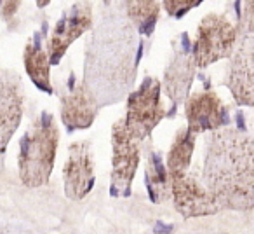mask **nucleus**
<instances>
[{"instance_id":"1","label":"nucleus","mask_w":254,"mask_h":234,"mask_svg":"<svg viewBox=\"0 0 254 234\" xmlns=\"http://www.w3.org/2000/svg\"><path fill=\"white\" fill-rule=\"evenodd\" d=\"M138 30L126 12H105L85 46L84 84L99 107L117 103L134 84L141 60Z\"/></svg>"},{"instance_id":"2","label":"nucleus","mask_w":254,"mask_h":234,"mask_svg":"<svg viewBox=\"0 0 254 234\" xmlns=\"http://www.w3.org/2000/svg\"><path fill=\"white\" fill-rule=\"evenodd\" d=\"M202 180L221 208H254V133L225 126L209 133Z\"/></svg>"},{"instance_id":"3","label":"nucleus","mask_w":254,"mask_h":234,"mask_svg":"<svg viewBox=\"0 0 254 234\" xmlns=\"http://www.w3.org/2000/svg\"><path fill=\"white\" fill-rule=\"evenodd\" d=\"M60 129L49 112H42L32 122L19 142L18 170L26 187H40L49 182L54 170Z\"/></svg>"},{"instance_id":"4","label":"nucleus","mask_w":254,"mask_h":234,"mask_svg":"<svg viewBox=\"0 0 254 234\" xmlns=\"http://www.w3.org/2000/svg\"><path fill=\"white\" fill-rule=\"evenodd\" d=\"M239 39V30L225 14H205L191 46L197 68H205L223 58H230Z\"/></svg>"},{"instance_id":"5","label":"nucleus","mask_w":254,"mask_h":234,"mask_svg":"<svg viewBox=\"0 0 254 234\" xmlns=\"http://www.w3.org/2000/svg\"><path fill=\"white\" fill-rule=\"evenodd\" d=\"M160 89L162 84L159 79L146 75L141 86L127 98L126 117L122 119L127 129L141 142L150 138L155 126H159L166 116V107L160 100Z\"/></svg>"},{"instance_id":"6","label":"nucleus","mask_w":254,"mask_h":234,"mask_svg":"<svg viewBox=\"0 0 254 234\" xmlns=\"http://www.w3.org/2000/svg\"><path fill=\"white\" fill-rule=\"evenodd\" d=\"M141 140H138L127 129L124 119L112 128V178L110 192L115 198H126L131 194V185L139 166Z\"/></svg>"},{"instance_id":"7","label":"nucleus","mask_w":254,"mask_h":234,"mask_svg":"<svg viewBox=\"0 0 254 234\" xmlns=\"http://www.w3.org/2000/svg\"><path fill=\"white\" fill-rule=\"evenodd\" d=\"M171 198L174 208L185 219L214 215L221 210L219 203L202 180L198 168L190 166L181 173H171Z\"/></svg>"},{"instance_id":"8","label":"nucleus","mask_w":254,"mask_h":234,"mask_svg":"<svg viewBox=\"0 0 254 234\" xmlns=\"http://www.w3.org/2000/svg\"><path fill=\"white\" fill-rule=\"evenodd\" d=\"M60 116L68 131L87 129L98 114V102L89 93L84 82L77 79L73 70L60 82Z\"/></svg>"},{"instance_id":"9","label":"nucleus","mask_w":254,"mask_h":234,"mask_svg":"<svg viewBox=\"0 0 254 234\" xmlns=\"http://www.w3.org/2000/svg\"><path fill=\"white\" fill-rule=\"evenodd\" d=\"M226 86L233 100L254 109V33H242L230 54Z\"/></svg>"},{"instance_id":"10","label":"nucleus","mask_w":254,"mask_h":234,"mask_svg":"<svg viewBox=\"0 0 254 234\" xmlns=\"http://www.w3.org/2000/svg\"><path fill=\"white\" fill-rule=\"evenodd\" d=\"M64 194L71 201H80L92 191L96 182V163L91 142L78 140L70 143L68 157L63 166Z\"/></svg>"},{"instance_id":"11","label":"nucleus","mask_w":254,"mask_h":234,"mask_svg":"<svg viewBox=\"0 0 254 234\" xmlns=\"http://www.w3.org/2000/svg\"><path fill=\"white\" fill-rule=\"evenodd\" d=\"M92 26V4L89 0H78L63 12L47 40V54L51 65H58L66 49Z\"/></svg>"},{"instance_id":"12","label":"nucleus","mask_w":254,"mask_h":234,"mask_svg":"<svg viewBox=\"0 0 254 234\" xmlns=\"http://www.w3.org/2000/svg\"><path fill=\"white\" fill-rule=\"evenodd\" d=\"M197 63L187 33H181L173 42V58L164 72V91L174 103H185L193 84Z\"/></svg>"},{"instance_id":"13","label":"nucleus","mask_w":254,"mask_h":234,"mask_svg":"<svg viewBox=\"0 0 254 234\" xmlns=\"http://www.w3.org/2000/svg\"><path fill=\"white\" fill-rule=\"evenodd\" d=\"M25 112V88L12 70H0V154H4Z\"/></svg>"},{"instance_id":"14","label":"nucleus","mask_w":254,"mask_h":234,"mask_svg":"<svg viewBox=\"0 0 254 234\" xmlns=\"http://www.w3.org/2000/svg\"><path fill=\"white\" fill-rule=\"evenodd\" d=\"M185 117L188 128L200 135L205 131H214L228 124V107L221 102L214 91L209 88L191 93L185 100Z\"/></svg>"},{"instance_id":"15","label":"nucleus","mask_w":254,"mask_h":234,"mask_svg":"<svg viewBox=\"0 0 254 234\" xmlns=\"http://www.w3.org/2000/svg\"><path fill=\"white\" fill-rule=\"evenodd\" d=\"M145 184L153 203H164L167 201V198H171V175L159 150H146Z\"/></svg>"},{"instance_id":"16","label":"nucleus","mask_w":254,"mask_h":234,"mask_svg":"<svg viewBox=\"0 0 254 234\" xmlns=\"http://www.w3.org/2000/svg\"><path fill=\"white\" fill-rule=\"evenodd\" d=\"M23 61H25L26 74L30 75L33 84L40 91L53 93V84H51V60L39 37L26 42L25 53H23Z\"/></svg>"},{"instance_id":"17","label":"nucleus","mask_w":254,"mask_h":234,"mask_svg":"<svg viewBox=\"0 0 254 234\" xmlns=\"http://www.w3.org/2000/svg\"><path fill=\"white\" fill-rule=\"evenodd\" d=\"M124 12L138 33L150 37L160 14V0H124Z\"/></svg>"},{"instance_id":"18","label":"nucleus","mask_w":254,"mask_h":234,"mask_svg":"<svg viewBox=\"0 0 254 234\" xmlns=\"http://www.w3.org/2000/svg\"><path fill=\"white\" fill-rule=\"evenodd\" d=\"M195 135L188 126L180 128L176 131L173 143H171V149L167 152V170L171 173H181V171H187L191 166V157H193L195 150Z\"/></svg>"},{"instance_id":"19","label":"nucleus","mask_w":254,"mask_h":234,"mask_svg":"<svg viewBox=\"0 0 254 234\" xmlns=\"http://www.w3.org/2000/svg\"><path fill=\"white\" fill-rule=\"evenodd\" d=\"M239 35L242 33H254V0H242L240 2V14L235 23Z\"/></svg>"},{"instance_id":"20","label":"nucleus","mask_w":254,"mask_h":234,"mask_svg":"<svg viewBox=\"0 0 254 234\" xmlns=\"http://www.w3.org/2000/svg\"><path fill=\"white\" fill-rule=\"evenodd\" d=\"M162 2H164V9L167 11V14L180 19V18H183L185 14H188L193 7L200 5L204 0H162Z\"/></svg>"},{"instance_id":"21","label":"nucleus","mask_w":254,"mask_h":234,"mask_svg":"<svg viewBox=\"0 0 254 234\" xmlns=\"http://www.w3.org/2000/svg\"><path fill=\"white\" fill-rule=\"evenodd\" d=\"M21 5V0H4V5H2V16L4 19H11L16 14V11Z\"/></svg>"},{"instance_id":"22","label":"nucleus","mask_w":254,"mask_h":234,"mask_svg":"<svg viewBox=\"0 0 254 234\" xmlns=\"http://www.w3.org/2000/svg\"><path fill=\"white\" fill-rule=\"evenodd\" d=\"M35 2H37V5H39V7H46V5H49L51 0H35Z\"/></svg>"},{"instance_id":"23","label":"nucleus","mask_w":254,"mask_h":234,"mask_svg":"<svg viewBox=\"0 0 254 234\" xmlns=\"http://www.w3.org/2000/svg\"><path fill=\"white\" fill-rule=\"evenodd\" d=\"M110 2H112V0H105V4H110Z\"/></svg>"},{"instance_id":"24","label":"nucleus","mask_w":254,"mask_h":234,"mask_svg":"<svg viewBox=\"0 0 254 234\" xmlns=\"http://www.w3.org/2000/svg\"><path fill=\"white\" fill-rule=\"evenodd\" d=\"M2 2H4V0H0V4H2Z\"/></svg>"}]
</instances>
